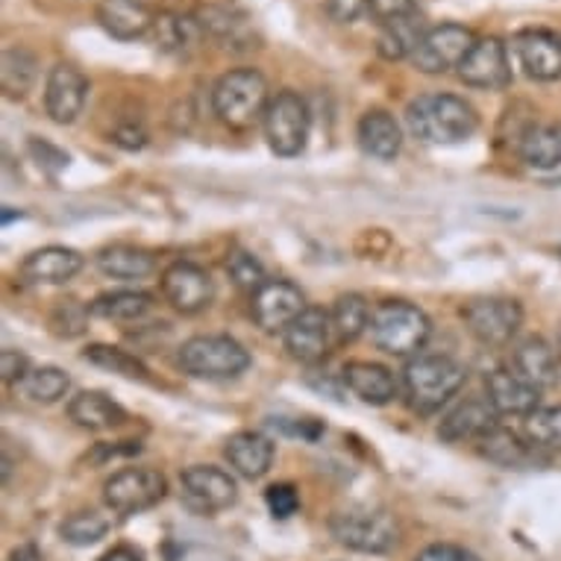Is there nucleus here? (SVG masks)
I'll return each instance as SVG.
<instances>
[{
    "mask_svg": "<svg viewBox=\"0 0 561 561\" xmlns=\"http://www.w3.org/2000/svg\"><path fill=\"white\" fill-rule=\"evenodd\" d=\"M332 327L339 341H356L365 330H370V312L368 300L362 295H344L332 306Z\"/></svg>",
    "mask_w": 561,
    "mask_h": 561,
    "instance_id": "72a5a7b5",
    "label": "nucleus"
},
{
    "mask_svg": "<svg viewBox=\"0 0 561 561\" xmlns=\"http://www.w3.org/2000/svg\"><path fill=\"white\" fill-rule=\"evenodd\" d=\"M168 494L165 477L153 468H127L106 479L103 485V500L106 506L121 517L141 515L148 508L159 506Z\"/></svg>",
    "mask_w": 561,
    "mask_h": 561,
    "instance_id": "6e6552de",
    "label": "nucleus"
},
{
    "mask_svg": "<svg viewBox=\"0 0 561 561\" xmlns=\"http://www.w3.org/2000/svg\"><path fill=\"white\" fill-rule=\"evenodd\" d=\"M479 450L485 459H491L494 465H503V468H526L535 456V444H526L520 435L508 433L503 426H497L494 433L485 435L479 442Z\"/></svg>",
    "mask_w": 561,
    "mask_h": 561,
    "instance_id": "2f4dec72",
    "label": "nucleus"
},
{
    "mask_svg": "<svg viewBox=\"0 0 561 561\" xmlns=\"http://www.w3.org/2000/svg\"><path fill=\"white\" fill-rule=\"evenodd\" d=\"M274 442L262 433H236L224 444V456L230 468L244 479L265 477L274 465Z\"/></svg>",
    "mask_w": 561,
    "mask_h": 561,
    "instance_id": "b1692460",
    "label": "nucleus"
},
{
    "mask_svg": "<svg viewBox=\"0 0 561 561\" xmlns=\"http://www.w3.org/2000/svg\"><path fill=\"white\" fill-rule=\"evenodd\" d=\"M85 259L71 248H42L36 253H30L21 265V276L27 283H36V286H59V283H68L75 279L80 271H83Z\"/></svg>",
    "mask_w": 561,
    "mask_h": 561,
    "instance_id": "aec40b11",
    "label": "nucleus"
},
{
    "mask_svg": "<svg viewBox=\"0 0 561 561\" xmlns=\"http://www.w3.org/2000/svg\"><path fill=\"white\" fill-rule=\"evenodd\" d=\"M89 98V80L80 68L59 62L50 68L45 83V110L56 124H75Z\"/></svg>",
    "mask_w": 561,
    "mask_h": 561,
    "instance_id": "f3484780",
    "label": "nucleus"
},
{
    "mask_svg": "<svg viewBox=\"0 0 561 561\" xmlns=\"http://www.w3.org/2000/svg\"><path fill=\"white\" fill-rule=\"evenodd\" d=\"M253 318L265 332H286L300 314L309 309L304 291L288 279H267L265 286L253 291Z\"/></svg>",
    "mask_w": 561,
    "mask_h": 561,
    "instance_id": "f8f14e48",
    "label": "nucleus"
},
{
    "mask_svg": "<svg viewBox=\"0 0 561 561\" xmlns=\"http://www.w3.org/2000/svg\"><path fill=\"white\" fill-rule=\"evenodd\" d=\"M153 38L157 45L165 50V54L185 56L192 54L197 42L203 36V27L197 19H188V15H176V12H162L153 21Z\"/></svg>",
    "mask_w": 561,
    "mask_h": 561,
    "instance_id": "7c9ffc66",
    "label": "nucleus"
},
{
    "mask_svg": "<svg viewBox=\"0 0 561 561\" xmlns=\"http://www.w3.org/2000/svg\"><path fill=\"white\" fill-rule=\"evenodd\" d=\"M265 503L271 508V515L279 517V520H286L300 508V494H297L295 485H288V482H279V485H271L265 491Z\"/></svg>",
    "mask_w": 561,
    "mask_h": 561,
    "instance_id": "79ce46f5",
    "label": "nucleus"
},
{
    "mask_svg": "<svg viewBox=\"0 0 561 561\" xmlns=\"http://www.w3.org/2000/svg\"><path fill=\"white\" fill-rule=\"evenodd\" d=\"M524 433L529 444L538 450H559L561 453V403L547 405V409H535L526 417Z\"/></svg>",
    "mask_w": 561,
    "mask_h": 561,
    "instance_id": "e433bc0d",
    "label": "nucleus"
},
{
    "mask_svg": "<svg viewBox=\"0 0 561 561\" xmlns=\"http://www.w3.org/2000/svg\"><path fill=\"white\" fill-rule=\"evenodd\" d=\"M98 21L112 38L133 42V38L148 36L157 15L145 7V0H101Z\"/></svg>",
    "mask_w": 561,
    "mask_h": 561,
    "instance_id": "412c9836",
    "label": "nucleus"
},
{
    "mask_svg": "<svg viewBox=\"0 0 561 561\" xmlns=\"http://www.w3.org/2000/svg\"><path fill=\"white\" fill-rule=\"evenodd\" d=\"M517 157L524 165L550 171L561 165V127L559 124H529L517 136Z\"/></svg>",
    "mask_w": 561,
    "mask_h": 561,
    "instance_id": "cd10ccee",
    "label": "nucleus"
},
{
    "mask_svg": "<svg viewBox=\"0 0 561 561\" xmlns=\"http://www.w3.org/2000/svg\"><path fill=\"white\" fill-rule=\"evenodd\" d=\"M267 83L256 68H236L215 83L213 110L232 129H248L267 110Z\"/></svg>",
    "mask_w": 561,
    "mask_h": 561,
    "instance_id": "7ed1b4c3",
    "label": "nucleus"
},
{
    "mask_svg": "<svg viewBox=\"0 0 561 561\" xmlns=\"http://www.w3.org/2000/svg\"><path fill=\"white\" fill-rule=\"evenodd\" d=\"M0 374L7 382H24L30 374V359L19 350H3L0 353Z\"/></svg>",
    "mask_w": 561,
    "mask_h": 561,
    "instance_id": "49530a36",
    "label": "nucleus"
},
{
    "mask_svg": "<svg viewBox=\"0 0 561 561\" xmlns=\"http://www.w3.org/2000/svg\"><path fill=\"white\" fill-rule=\"evenodd\" d=\"M335 341L339 335L332 327V314L323 309H306L286 330V350L291 353V359L306 362V365L327 359Z\"/></svg>",
    "mask_w": 561,
    "mask_h": 561,
    "instance_id": "dca6fc26",
    "label": "nucleus"
},
{
    "mask_svg": "<svg viewBox=\"0 0 561 561\" xmlns=\"http://www.w3.org/2000/svg\"><path fill=\"white\" fill-rule=\"evenodd\" d=\"M150 306L153 297L148 291H106L89 309L94 318H106V321H136L150 312Z\"/></svg>",
    "mask_w": 561,
    "mask_h": 561,
    "instance_id": "473e14b6",
    "label": "nucleus"
},
{
    "mask_svg": "<svg viewBox=\"0 0 561 561\" xmlns=\"http://www.w3.org/2000/svg\"><path fill=\"white\" fill-rule=\"evenodd\" d=\"M559 353H561V330H559Z\"/></svg>",
    "mask_w": 561,
    "mask_h": 561,
    "instance_id": "864d4df0",
    "label": "nucleus"
},
{
    "mask_svg": "<svg viewBox=\"0 0 561 561\" xmlns=\"http://www.w3.org/2000/svg\"><path fill=\"white\" fill-rule=\"evenodd\" d=\"M180 485H183L185 503L201 512V515H215V512H224L230 508L236 500H239V485L236 479L227 473L224 468H215V465H194V468H185L183 477H180Z\"/></svg>",
    "mask_w": 561,
    "mask_h": 561,
    "instance_id": "9b49d317",
    "label": "nucleus"
},
{
    "mask_svg": "<svg viewBox=\"0 0 561 561\" xmlns=\"http://www.w3.org/2000/svg\"><path fill=\"white\" fill-rule=\"evenodd\" d=\"M362 150L379 162H391L403 148V129L397 118L386 110H370L362 115L359 127H356Z\"/></svg>",
    "mask_w": 561,
    "mask_h": 561,
    "instance_id": "393cba45",
    "label": "nucleus"
},
{
    "mask_svg": "<svg viewBox=\"0 0 561 561\" xmlns=\"http://www.w3.org/2000/svg\"><path fill=\"white\" fill-rule=\"evenodd\" d=\"M30 153L38 159V165L42 168H50V171H62V168H68V153L59 148H54L50 141H42V138H30Z\"/></svg>",
    "mask_w": 561,
    "mask_h": 561,
    "instance_id": "37998d69",
    "label": "nucleus"
},
{
    "mask_svg": "<svg viewBox=\"0 0 561 561\" xmlns=\"http://www.w3.org/2000/svg\"><path fill=\"white\" fill-rule=\"evenodd\" d=\"M83 359L94 368L112 370L118 377L127 379H148V368L141 365V359H136L133 353L121 347H110V344H92V347L83 350Z\"/></svg>",
    "mask_w": 561,
    "mask_h": 561,
    "instance_id": "c9c22d12",
    "label": "nucleus"
},
{
    "mask_svg": "<svg viewBox=\"0 0 561 561\" xmlns=\"http://www.w3.org/2000/svg\"><path fill=\"white\" fill-rule=\"evenodd\" d=\"M101 561H145V559H141V552L138 550H133V547H124V543H121V547H112V550L106 552Z\"/></svg>",
    "mask_w": 561,
    "mask_h": 561,
    "instance_id": "09e8293b",
    "label": "nucleus"
},
{
    "mask_svg": "<svg viewBox=\"0 0 561 561\" xmlns=\"http://www.w3.org/2000/svg\"><path fill=\"white\" fill-rule=\"evenodd\" d=\"M332 538L347 547V550L368 552V556H382L391 552L400 541L394 517L386 512H370V508H353V512H339L332 517Z\"/></svg>",
    "mask_w": 561,
    "mask_h": 561,
    "instance_id": "0eeeda50",
    "label": "nucleus"
},
{
    "mask_svg": "<svg viewBox=\"0 0 561 561\" xmlns=\"http://www.w3.org/2000/svg\"><path fill=\"white\" fill-rule=\"evenodd\" d=\"M461 83L482 92H500L512 83V65H508V50L503 38L485 36L477 38V45L468 54V59L459 68Z\"/></svg>",
    "mask_w": 561,
    "mask_h": 561,
    "instance_id": "ddd939ff",
    "label": "nucleus"
},
{
    "mask_svg": "<svg viewBox=\"0 0 561 561\" xmlns=\"http://www.w3.org/2000/svg\"><path fill=\"white\" fill-rule=\"evenodd\" d=\"M409 12H417V0H370V15L377 19V24H386Z\"/></svg>",
    "mask_w": 561,
    "mask_h": 561,
    "instance_id": "a18cd8bd",
    "label": "nucleus"
},
{
    "mask_svg": "<svg viewBox=\"0 0 561 561\" xmlns=\"http://www.w3.org/2000/svg\"><path fill=\"white\" fill-rule=\"evenodd\" d=\"M430 33L426 21L421 12H409L400 19H391L386 24H379L377 50L382 59H412L414 50L421 47L424 36Z\"/></svg>",
    "mask_w": 561,
    "mask_h": 561,
    "instance_id": "a878e982",
    "label": "nucleus"
},
{
    "mask_svg": "<svg viewBox=\"0 0 561 561\" xmlns=\"http://www.w3.org/2000/svg\"><path fill=\"white\" fill-rule=\"evenodd\" d=\"M461 318L468 323L473 339L491 344V347H500V344L515 339V332L524 323V309L517 300H508V297H482V300H470L461 309Z\"/></svg>",
    "mask_w": 561,
    "mask_h": 561,
    "instance_id": "9d476101",
    "label": "nucleus"
},
{
    "mask_svg": "<svg viewBox=\"0 0 561 561\" xmlns=\"http://www.w3.org/2000/svg\"><path fill=\"white\" fill-rule=\"evenodd\" d=\"M180 368L197 379H236L250 368V353L230 335H194L180 347Z\"/></svg>",
    "mask_w": 561,
    "mask_h": 561,
    "instance_id": "39448f33",
    "label": "nucleus"
},
{
    "mask_svg": "<svg viewBox=\"0 0 561 561\" xmlns=\"http://www.w3.org/2000/svg\"><path fill=\"white\" fill-rule=\"evenodd\" d=\"M24 386V394L30 400H36V403H56V400H62L68 394V388H71V377L59 368H36L30 370L27 379L21 382Z\"/></svg>",
    "mask_w": 561,
    "mask_h": 561,
    "instance_id": "4c0bfd02",
    "label": "nucleus"
},
{
    "mask_svg": "<svg viewBox=\"0 0 561 561\" xmlns=\"http://www.w3.org/2000/svg\"><path fill=\"white\" fill-rule=\"evenodd\" d=\"M98 267L112 279H145L157 271V259L133 244H112L98 253Z\"/></svg>",
    "mask_w": 561,
    "mask_h": 561,
    "instance_id": "c756f323",
    "label": "nucleus"
},
{
    "mask_svg": "<svg viewBox=\"0 0 561 561\" xmlns=\"http://www.w3.org/2000/svg\"><path fill=\"white\" fill-rule=\"evenodd\" d=\"M141 450V447H138V444H133L129 442L127 447H106V444H101V447H98V456H94V459H112V456H129V453H138Z\"/></svg>",
    "mask_w": 561,
    "mask_h": 561,
    "instance_id": "8fccbe9b",
    "label": "nucleus"
},
{
    "mask_svg": "<svg viewBox=\"0 0 561 561\" xmlns=\"http://www.w3.org/2000/svg\"><path fill=\"white\" fill-rule=\"evenodd\" d=\"M89 314H92V309H85L83 304H77V300H62V304L54 309V314H50V327H54L56 335L77 339V335H83L85 327H89Z\"/></svg>",
    "mask_w": 561,
    "mask_h": 561,
    "instance_id": "a19ab883",
    "label": "nucleus"
},
{
    "mask_svg": "<svg viewBox=\"0 0 561 561\" xmlns=\"http://www.w3.org/2000/svg\"><path fill=\"white\" fill-rule=\"evenodd\" d=\"M227 271H230L232 283L239 288H248V291H259V288L265 286V267L259 262L253 253L248 250H236L227 262Z\"/></svg>",
    "mask_w": 561,
    "mask_h": 561,
    "instance_id": "ea45409f",
    "label": "nucleus"
},
{
    "mask_svg": "<svg viewBox=\"0 0 561 561\" xmlns=\"http://www.w3.org/2000/svg\"><path fill=\"white\" fill-rule=\"evenodd\" d=\"M162 295L176 312L197 314L213 304L215 283L201 265L194 262H174L162 274Z\"/></svg>",
    "mask_w": 561,
    "mask_h": 561,
    "instance_id": "2eb2a0df",
    "label": "nucleus"
},
{
    "mask_svg": "<svg viewBox=\"0 0 561 561\" xmlns=\"http://www.w3.org/2000/svg\"><path fill=\"white\" fill-rule=\"evenodd\" d=\"M203 33H209L215 42H221L224 47L232 50H250L256 47V36L250 27L248 15L230 10V7H209L201 12Z\"/></svg>",
    "mask_w": 561,
    "mask_h": 561,
    "instance_id": "c85d7f7f",
    "label": "nucleus"
},
{
    "mask_svg": "<svg viewBox=\"0 0 561 561\" xmlns=\"http://www.w3.org/2000/svg\"><path fill=\"white\" fill-rule=\"evenodd\" d=\"M262 127L276 157H300L309 141V127H312L309 103L297 92H279L267 103Z\"/></svg>",
    "mask_w": 561,
    "mask_h": 561,
    "instance_id": "423d86ee",
    "label": "nucleus"
},
{
    "mask_svg": "<svg viewBox=\"0 0 561 561\" xmlns=\"http://www.w3.org/2000/svg\"><path fill=\"white\" fill-rule=\"evenodd\" d=\"M38 75L36 56L24 47H12L3 54V92L7 98H24L33 89Z\"/></svg>",
    "mask_w": 561,
    "mask_h": 561,
    "instance_id": "f704fd0d",
    "label": "nucleus"
},
{
    "mask_svg": "<svg viewBox=\"0 0 561 561\" xmlns=\"http://www.w3.org/2000/svg\"><path fill=\"white\" fill-rule=\"evenodd\" d=\"M327 12L339 24H353L365 12H370V0H327Z\"/></svg>",
    "mask_w": 561,
    "mask_h": 561,
    "instance_id": "c03bdc74",
    "label": "nucleus"
},
{
    "mask_svg": "<svg viewBox=\"0 0 561 561\" xmlns=\"http://www.w3.org/2000/svg\"><path fill=\"white\" fill-rule=\"evenodd\" d=\"M494 430H497V409L491 405V400H465L453 412L444 414L442 426H438V438L447 444H479Z\"/></svg>",
    "mask_w": 561,
    "mask_h": 561,
    "instance_id": "a211bd4d",
    "label": "nucleus"
},
{
    "mask_svg": "<svg viewBox=\"0 0 561 561\" xmlns=\"http://www.w3.org/2000/svg\"><path fill=\"white\" fill-rule=\"evenodd\" d=\"M430 332H433V323L424 309L405 300H386L374 309V318H370V339L391 356L417 353L430 341Z\"/></svg>",
    "mask_w": 561,
    "mask_h": 561,
    "instance_id": "20e7f679",
    "label": "nucleus"
},
{
    "mask_svg": "<svg viewBox=\"0 0 561 561\" xmlns=\"http://www.w3.org/2000/svg\"><path fill=\"white\" fill-rule=\"evenodd\" d=\"M12 561H45V559L38 556L36 547H30V543H24V547H19V550L12 552Z\"/></svg>",
    "mask_w": 561,
    "mask_h": 561,
    "instance_id": "3c124183",
    "label": "nucleus"
},
{
    "mask_svg": "<svg viewBox=\"0 0 561 561\" xmlns=\"http://www.w3.org/2000/svg\"><path fill=\"white\" fill-rule=\"evenodd\" d=\"M468 370L450 356H417L405 365L403 386L414 412H438L450 397L459 394Z\"/></svg>",
    "mask_w": 561,
    "mask_h": 561,
    "instance_id": "f03ea898",
    "label": "nucleus"
},
{
    "mask_svg": "<svg viewBox=\"0 0 561 561\" xmlns=\"http://www.w3.org/2000/svg\"><path fill=\"white\" fill-rule=\"evenodd\" d=\"M515 370L535 388H556L561 382V353L543 339H526L515 347Z\"/></svg>",
    "mask_w": 561,
    "mask_h": 561,
    "instance_id": "4be33fe9",
    "label": "nucleus"
},
{
    "mask_svg": "<svg viewBox=\"0 0 561 561\" xmlns=\"http://www.w3.org/2000/svg\"><path fill=\"white\" fill-rule=\"evenodd\" d=\"M344 386L359 397L362 403L370 405H386L397 397V379L386 365L377 362H350L341 370Z\"/></svg>",
    "mask_w": 561,
    "mask_h": 561,
    "instance_id": "5701e85b",
    "label": "nucleus"
},
{
    "mask_svg": "<svg viewBox=\"0 0 561 561\" xmlns=\"http://www.w3.org/2000/svg\"><path fill=\"white\" fill-rule=\"evenodd\" d=\"M15 218H21V213H12L10 206H7V209H3V227H7V224L15 221Z\"/></svg>",
    "mask_w": 561,
    "mask_h": 561,
    "instance_id": "603ef678",
    "label": "nucleus"
},
{
    "mask_svg": "<svg viewBox=\"0 0 561 561\" xmlns=\"http://www.w3.org/2000/svg\"><path fill=\"white\" fill-rule=\"evenodd\" d=\"M68 417L83 430H112L127 424V409L103 391H80L68 403Z\"/></svg>",
    "mask_w": 561,
    "mask_h": 561,
    "instance_id": "bb28decb",
    "label": "nucleus"
},
{
    "mask_svg": "<svg viewBox=\"0 0 561 561\" xmlns=\"http://www.w3.org/2000/svg\"><path fill=\"white\" fill-rule=\"evenodd\" d=\"M517 62L524 75L538 83H556L561 80V36L556 30L529 27L515 36Z\"/></svg>",
    "mask_w": 561,
    "mask_h": 561,
    "instance_id": "4468645a",
    "label": "nucleus"
},
{
    "mask_svg": "<svg viewBox=\"0 0 561 561\" xmlns=\"http://www.w3.org/2000/svg\"><path fill=\"white\" fill-rule=\"evenodd\" d=\"M59 533H62L65 541L75 543V547H89V543H98L101 538H106L110 520L101 512H77L59 526Z\"/></svg>",
    "mask_w": 561,
    "mask_h": 561,
    "instance_id": "58836bf2",
    "label": "nucleus"
},
{
    "mask_svg": "<svg viewBox=\"0 0 561 561\" xmlns=\"http://www.w3.org/2000/svg\"><path fill=\"white\" fill-rule=\"evenodd\" d=\"M477 45L473 30L465 24H442L424 36L421 47L414 50L412 65L421 75H447L453 68H461L468 54Z\"/></svg>",
    "mask_w": 561,
    "mask_h": 561,
    "instance_id": "1a4fd4ad",
    "label": "nucleus"
},
{
    "mask_svg": "<svg viewBox=\"0 0 561 561\" xmlns=\"http://www.w3.org/2000/svg\"><path fill=\"white\" fill-rule=\"evenodd\" d=\"M405 124L426 145H459L477 133L479 115L459 94L433 92L409 103Z\"/></svg>",
    "mask_w": 561,
    "mask_h": 561,
    "instance_id": "f257e3e1",
    "label": "nucleus"
},
{
    "mask_svg": "<svg viewBox=\"0 0 561 561\" xmlns=\"http://www.w3.org/2000/svg\"><path fill=\"white\" fill-rule=\"evenodd\" d=\"M414 561H482L479 556H473L465 547H456V543H433V547H426L421 556Z\"/></svg>",
    "mask_w": 561,
    "mask_h": 561,
    "instance_id": "de8ad7c7",
    "label": "nucleus"
},
{
    "mask_svg": "<svg viewBox=\"0 0 561 561\" xmlns=\"http://www.w3.org/2000/svg\"><path fill=\"white\" fill-rule=\"evenodd\" d=\"M488 400L497 409V414H520L529 417L535 409H541V388L526 382L517 370H494L488 374Z\"/></svg>",
    "mask_w": 561,
    "mask_h": 561,
    "instance_id": "6ab92c4d",
    "label": "nucleus"
}]
</instances>
